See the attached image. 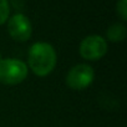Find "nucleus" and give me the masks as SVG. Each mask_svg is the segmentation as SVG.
<instances>
[{
  "mask_svg": "<svg viewBox=\"0 0 127 127\" xmlns=\"http://www.w3.org/2000/svg\"><path fill=\"white\" fill-rule=\"evenodd\" d=\"M57 62L54 46L49 42L39 41L30 46L28 52V65L31 71L40 77L50 75Z\"/></svg>",
  "mask_w": 127,
  "mask_h": 127,
  "instance_id": "obj_1",
  "label": "nucleus"
},
{
  "mask_svg": "<svg viewBox=\"0 0 127 127\" xmlns=\"http://www.w3.org/2000/svg\"><path fill=\"white\" fill-rule=\"evenodd\" d=\"M28 65L18 59L0 60V82L4 85H18L28 77Z\"/></svg>",
  "mask_w": 127,
  "mask_h": 127,
  "instance_id": "obj_2",
  "label": "nucleus"
},
{
  "mask_svg": "<svg viewBox=\"0 0 127 127\" xmlns=\"http://www.w3.org/2000/svg\"><path fill=\"white\" fill-rule=\"evenodd\" d=\"M95 79L94 69L87 64H77L72 66L66 75V85L75 91L87 89Z\"/></svg>",
  "mask_w": 127,
  "mask_h": 127,
  "instance_id": "obj_3",
  "label": "nucleus"
},
{
  "mask_svg": "<svg viewBox=\"0 0 127 127\" xmlns=\"http://www.w3.org/2000/svg\"><path fill=\"white\" fill-rule=\"evenodd\" d=\"M107 41L100 35H89L80 44V55L89 61H96L102 59L107 52Z\"/></svg>",
  "mask_w": 127,
  "mask_h": 127,
  "instance_id": "obj_4",
  "label": "nucleus"
},
{
  "mask_svg": "<svg viewBox=\"0 0 127 127\" xmlns=\"http://www.w3.org/2000/svg\"><path fill=\"white\" fill-rule=\"evenodd\" d=\"M8 32L13 40L24 42L31 37L32 34V25L28 16L21 13L14 14L8 20Z\"/></svg>",
  "mask_w": 127,
  "mask_h": 127,
  "instance_id": "obj_5",
  "label": "nucleus"
},
{
  "mask_svg": "<svg viewBox=\"0 0 127 127\" xmlns=\"http://www.w3.org/2000/svg\"><path fill=\"white\" fill-rule=\"evenodd\" d=\"M126 34H127V29L123 24H120V23H116V24H112L107 31H106V36H107V40L112 41V42H121L125 40L126 37Z\"/></svg>",
  "mask_w": 127,
  "mask_h": 127,
  "instance_id": "obj_6",
  "label": "nucleus"
},
{
  "mask_svg": "<svg viewBox=\"0 0 127 127\" xmlns=\"http://www.w3.org/2000/svg\"><path fill=\"white\" fill-rule=\"evenodd\" d=\"M10 16V4L9 0H0V25L5 24Z\"/></svg>",
  "mask_w": 127,
  "mask_h": 127,
  "instance_id": "obj_7",
  "label": "nucleus"
},
{
  "mask_svg": "<svg viewBox=\"0 0 127 127\" xmlns=\"http://www.w3.org/2000/svg\"><path fill=\"white\" fill-rule=\"evenodd\" d=\"M116 13L122 21L127 20V0H118L116 4Z\"/></svg>",
  "mask_w": 127,
  "mask_h": 127,
  "instance_id": "obj_8",
  "label": "nucleus"
},
{
  "mask_svg": "<svg viewBox=\"0 0 127 127\" xmlns=\"http://www.w3.org/2000/svg\"><path fill=\"white\" fill-rule=\"evenodd\" d=\"M11 4L18 10V9H21L24 6V0H11Z\"/></svg>",
  "mask_w": 127,
  "mask_h": 127,
  "instance_id": "obj_9",
  "label": "nucleus"
},
{
  "mask_svg": "<svg viewBox=\"0 0 127 127\" xmlns=\"http://www.w3.org/2000/svg\"><path fill=\"white\" fill-rule=\"evenodd\" d=\"M0 60H1V54H0Z\"/></svg>",
  "mask_w": 127,
  "mask_h": 127,
  "instance_id": "obj_10",
  "label": "nucleus"
}]
</instances>
